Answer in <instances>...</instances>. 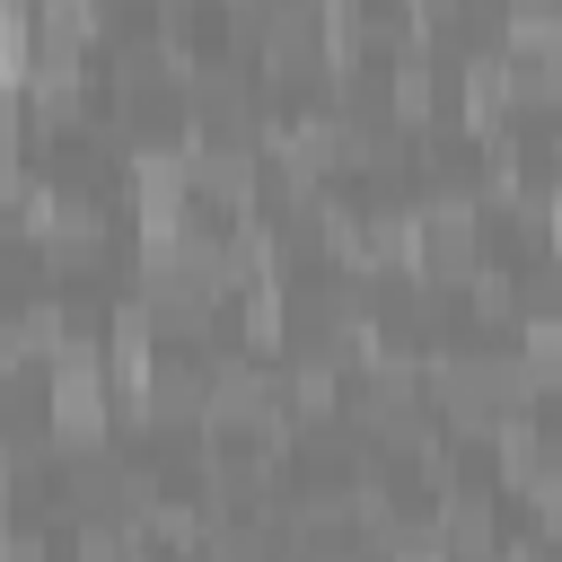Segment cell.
<instances>
[{
  "mask_svg": "<svg viewBox=\"0 0 562 562\" xmlns=\"http://www.w3.org/2000/svg\"><path fill=\"white\" fill-rule=\"evenodd\" d=\"M492 501L483 492H448V553H465V562H492Z\"/></svg>",
  "mask_w": 562,
  "mask_h": 562,
  "instance_id": "1",
  "label": "cell"
}]
</instances>
